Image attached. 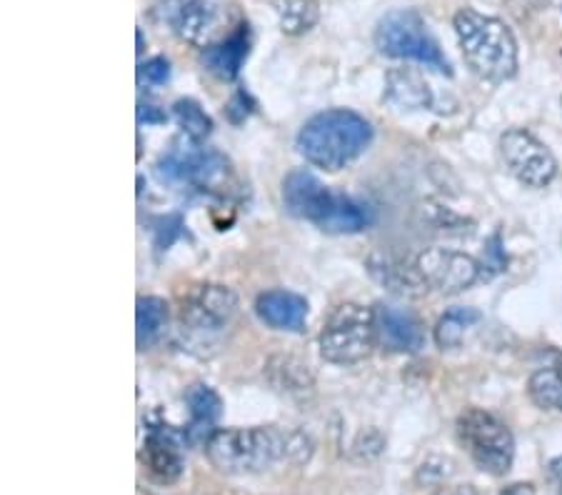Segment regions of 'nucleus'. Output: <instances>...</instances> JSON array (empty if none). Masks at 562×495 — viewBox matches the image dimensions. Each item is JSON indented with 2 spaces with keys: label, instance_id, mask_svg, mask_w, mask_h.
<instances>
[{
  "label": "nucleus",
  "instance_id": "24",
  "mask_svg": "<svg viewBox=\"0 0 562 495\" xmlns=\"http://www.w3.org/2000/svg\"><path fill=\"white\" fill-rule=\"evenodd\" d=\"M138 78L148 86H166L170 80V63L166 58H150L138 68Z\"/></svg>",
  "mask_w": 562,
  "mask_h": 495
},
{
  "label": "nucleus",
  "instance_id": "6",
  "mask_svg": "<svg viewBox=\"0 0 562 495\" xmlns=\"http://www.w3.org/2000/svg\"><path fill=\"white\" fill-rule=\"evenodd\" d=\"M375 340V311L358 303H342L330 313L321 333V353L330 363L350 365L368 358Z\"/></svg>",
  "mask_w": 562,
  "mask_h": 495
},
{
  "label": "nucleus",
  "instance_id": "19",
  "mask_svg": "<svg viewBox=\"0 0 562 495\" xmlns=\"http://www.w3.org/2000/svg\"><path fill=\"white\" fill-rule=\"evenodd\" d=\"M168 323V305L160 299H140L138 313H135V326H138V346H156Z\"/></svg>",
  "mask_w": 562,
  "mask_h": 495
},
{
  "label": "nucleus",
  "instance_id": "4",
  "mask_svg": "<svg viewBox=\"0 0 562 495\" xmlns=\"http://www.w3.org/2000/svg\"><path fill=\"white\" fill-rule=\"evenodd\" d=\"M373 140V128L352 111H325L303 125L297 148L307 164L325 170H340L352 164Z\"/></svg>",
  "mask_w": 562,
  "mask_h": 495
},
{
  "label": "nucleus",
  "instance_id": "23",
  "mask_svg": "<svg viewBox=\"0 0 562 495\" xmlns=\"http://www.w3.org/2000/svg\"><path fill=\"white\" fill-rule=\"evenodd\" d=\"M173 113H176L178 125L183 128V133L190 140L201 143L207 138V135H211V131H213L211 115H207L195 101H188V98L186 101H178L173 105Z\"/></svg>",
  "mask_w": 562,
  "mask_h": 495
},
{
  "label": "nucleus",
  "instance_id": "5",
  "mask_svg": "<svg viewBox=\"0 0 562 495\" xmlns=\"http://www.w3.org/2000/svg\"><path fill=\"white\" fill-rule=\"evenodd\" d=\"M375 45L383 56L423 63L438 74L452 76L448 58L442 56L438 41L432 38L423 18L415 11L387 13L375 29Z\"/></svg>",
  "mask_w": 562,
  "mask_h": 495
},
{
  "label": "nucleus",
  "instance_id": "15",
  "mask_svg": "<svg viewBox=\"0 0 562 495\" xmlns=\"http://www.w3.org/2000/svg\"><path fill=\"white\" fill-rule=\"evenodd\" d=\"M248 50H250L248 25H240V29L235 31L231 38L203 48V66L217 78L233 80V78H238L243 60L248 58Z\"/></svg>",
  "mask_w": 562,
  "mask_h": 495
},
{
  "label": "nucleus",
  "instance_id": "21",
  "mask_svg": "<svg viewBox=\"0 0 562 495\" xmlns=\"http://www.w3.org/2000/svg\"><path fill=\"white\" fill-rule=\"evenodd\" d=\"M280 29L288 35H301L317 23L315 0H278Z\"/></svg>",
  "mask_w": 562,
  "mask_h": 495
},
{
  "label": "nucleus",
  "instance_id": "16",
  "mask_svg": "<svg viewBox=\"0 0 562 495\" xmlns=\"http://www.w3.org/2000/svg\"><path fill=\"white\" fill-rule=\"evenodd\" d=\"M217 21H221L217 8L207 3V0H180V8L176 13V29L183 41L207 48L213 33L217 31Z\"/></svg>",
  "mask_w": 562,
  "mask_h": 495
},
{
  "label": "nucleus",
  "instance_id": "20",
  "mask_svg": "<svg viewBox=\"0 0 562 495\" xmlns=\"http://www.w3.org/2000/svg\"><path fill=\"white\" fill-rule=\"evenodd\" d=\"M480 311L475 308H452L448 311L435 326V344H438L442 350L446 348H458L465 338L468 328H473L475 323H480Z\"/></svg>",
  "mask_w": 562,
  "mask_h": 495
},
{
  "label": "nucleus",
  "instance_id": "1",
  "mask_svg": "<svg viewBox=\"0 0 562 495\" xmlns=\"http://www.w3.org/2000/svg\"><path fill=\"white\" fill-rule=\"evenodd\" d=\"M205 453L221 473H262L276 463H303L311 458V440L283 428H223L207 438Z\"/></svg>",
  "mask_w": 562,
  "mask_h": 495
},
{
  "label": "nucleus",
  "instance_id": "12",
  "mask_svg": "<svg viewBox=\"0 0 562 495\" xmlns=\"http://www.w3.org/2000/svg\"><path fill=\"white\" fill-rule=\"evenodd\" d=\"M143 458L153 479H158L160 483L178 481L186 468L183 436L176 434L170 426L150 428L143 446Z\"/></svg>",
  "mask_w": 562,
  "mask_h": 495
},
{
  "label": "nucleus",
  "instance_id": "18",
  "mask_svg": "<svg viewBox=\"0 0 562 495\" xmlns=\"http://www.w3.org/2000/svg\"><path fill=\"white\" fill-rule=\"evenodd\" d=\"M186 401H188L190 416H193V423H190L188 428L190 440H203V430L207 434L213 423L221 418L223 413L221 395H217L211 385L195 383L193 389L186 393Z\"/></svg>",
  "mask_w": 562,
  "mask_h": 495
},
{
  "label": "nucleus",
  "instance_id": "8",
  "mask_svg": "<svg viewBox=\"0 0 562 495\" xmlns=\"http://www.w3.org/2000/svg\"><path fill=\"white\" fill-rule=\"evenodd\" d=\"M501 158L515 180L528 188H546L558 176V160L528 131H507L501 138Z\"/></svg>",
  "mask_w": 562,
  "mask_h": 495
},
{
  "label": "nucleus",
  "instance_id": "26",
  "mask_svg": "<svg viewBox=\"0 0 562 495\" xmlns=\"http://www.w3.org/2000/svg\"><path fill=\"white\" fill-rule=\"evenodd\" d=\"M550 473H552V479H555L558 491L562 495V458H555V461L550 463Z\"/></svg>",
  "mask_w": 562,
  "mask_h": 495
},
{
  "label": "nucleus",
  "instance_id": "7",
  "mask_svg": "<svg viewBox=\"0 0 562 495\" xmlns=\"http://www.w3.org/2000/svg\"><path fill=\"white\" fill-rule=\"evenodd\" d=\"M458 436L480 471L505 475L513 468L515 438L510 428L497 420L493 413L468 408L458 418Z\"/></svg>",
  "mask_w": 562,
  "mask_h": 495
},
{
  "label": "nucleus",
  "instance_id": "22",
  "mask_svg": "<svg viewBox=\"0 0 562 495\" xmlns=\"http://www.w3.org/2000/svg\"><path fill=\"white\" fill-rule=\"evenodd\" d=\"M530 398L542 410L562 413V373L546 368V371L532 373L530 378Z\"/></svg>",
  "mask_w": 562,
  "mask_h": 495
},
{
  "label": "nucleus",
  "instance_id": "10",
  "mask_svg": "<svg viewBox=\"0 0 562 495\" xmlns=\"http://www.w3.org/2000/svg\"><path fill=\"white\" fill-rule=\"evenodd\" d=\"M156 173L162 183L211 185L228 173V158L217 150H173L158 160Z\"/></svg>",
  "mask_w": 562,
  "mask_h": 495
},
{
  "label": "nucleus",
  "instance_id": "17",
  "mask_svg": "<svg viewBox=\"0 0 562 495\" xmlns=\"http://www.w3.org/2000/svg\"><path fill=\"white\" fill-rule=\"evenodd\" d=\"M385 101L403 111H420V108H430L432 95L428 83L415 70L395 68L385 78Z\"/></svg>",
  "mask_w": 562,
  "mask_h": 495
},
{
  "label": "nucleus",
  "instance_id": "11",
  "mask_svg": "<svg viewBox=\"0 0 562 495\" xmlns=\"http://www.w3.org/2000/svg\"><path fill=\"white\" fill-rule=\"evenodd\" d=\"M238 313V299L225 285H201L190 293L183 308V323L190 330L215 333L228 326Z\"/></svg>",
  "mask_w": 562,
  "mask_h": 495
},
{
  "label": "nucleus",
  "instance_id": "14",
  "mask_svg": "<svg viewBox=\"0 0 562 495\" xmlns=\"http://www.w3.org/2000/svg\"><path fill=\"white\" fill-rule=\"evenodd\" d=\"M256 308L260 318L278 330L297 333L305 328L307 303L305 299H301V295L290 291H268L260 295Z\"/></svg>",
  "mask_w": 562,
  "mask_h": 495
},
{
  "label": "nucleus",
  "instance_id": "2",
  "mask_svg": "<svg viewBox=\"0 0 562 495\" xmlns=\"http://www.w3.org/2000/svg\"><path fill=\"white\" fill-rule=\"evenodd\" d=\"M283 203L290 215L311 221L325 233H358L375 221V213L368 203L356 198L333 193L307 170H293L283 180Z\"/></svg>",
  "mask_w": 562,
  "mask_h": 495
},
{
  "label": "nucleus",
  "instance_id": "3",
  "mask_svg": "<svg viewBox=\"0 0 562 495\" xmlns=\"http://www.w3.org/2000/svg\"><path fill=\"white\" fill-rule=\"evenodd\" d=\"M456 33L462 58L480 78L503 83L518 70V43L510 29L493 15H483L473 8L456 13Z\"/></svg>",
  "mask_w": 562,
  "mask_h": 495
},
{
  "label": "nucleus",
  "instance_id": "9",
  "mask_svg": "<svg viewBox=\"0 0 562 495\" xmlns=\"http://www.w3.org/2000/svg\"><path fill=\"white\" fill-rule=\"evenodd\" d=\"M415 270L423 283L438 293H460L480 278L477 260L450 248H425L415 258Z\"/></svg>",
  "mask_w": 562,
  "mask_h": 495
},
{
  "label": "nucleus",
  "instance_id": "25",
  "mask_svg": "<svg viewBox=\"0 0 562 495\" xmlns=\"http://www.w3.org/2000/svg\"><path fill=\"white\" fill-rule=\"evenodd\" d=\"M162 121H166V115L158 113L156 108H153V105H140L138 123H162Z\"/></svg>",
  "mask_w": 562,
  "mask_h": 495
},
{
  "label": "nucleus",
  "instance_id": "13",
  "mask_svg": "<svg viewBox=\"0 0 562 495\" xmlns=\"http://www.w3.org/2000/svg\"><path fill=\"white\" fill-rule=\"evenodd\" d=\"M375 336L378 344L393 353H418L423 348V328L411 313L378 305L375 311Z\"/></svg>",
  "mask_w": 562,
  "mask_h": 495
}]
</instances>
